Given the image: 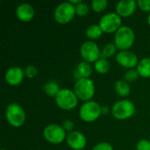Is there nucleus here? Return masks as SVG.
<instances>
[{"mask_svg": "<svg viewBox=\"0 0 150 150\" xmlns=\"http://www.w3.org/2000/svg\"><path fill=\"white\" fill-rule=\"evenodd\" d=\"M102 115L101 113V105L94 101L90 100L84 102L79 109V116L81 120L87 123H91L98 120Z\"/></svg>", "mask_w": 150, "mask_h": 150, "instance_id": "7", "label": "nucleus"}, {"mask_svg": "<svg viewBox=\"0 0 150 150\" xmlns=\"http://www.w3.org/2000/svg\"><path fill=\"white\" fill-rule=\"evenodd\" d=\"M136 150H150V141L142 139L136 144Z\"/></svg>", "mask_w": 150, "mask_h": 150, "instance_id": "28", "label": "nucleus"}, {"mask_svg": "<svg viewBox=\"0 0 150 150\" xmlns=\"http://www.w3.org/2000/svg\"><path fill=\"white\" fill-rule=\"evenodd\" d=\"M118 47H116V45L114 44V42H108L105 45L103 46V47L101 48V55L100 58H104V59H109L112 56H116V54H118Z\"/></svg>", "mask_w": 150, "mask_h": 150, "instance_id": "20", "label": "nucleus"}, {"mask_svg": "<svg viewBox=\"0 0 150 150\" xmlns=\"http://www.w3.org/2000/svg\"><path fill=\"white\" fill-rule=\"evenodd\" d=\"M63 129L69 134V133H71L74 131V127H75V124L74 122L71 120H65L62 124Z\"/></svg>", "mask_w": 150, "mask_h": 150, "instance_id": "30", "label": "nucleus"}, {"mask_svg": "<svg viewBox=\"0 0 150 150\" xmlns=\"http://www.w3.org/2000/svg\"><path fill=\"white\" fill-rule=\"evenodd\" d=\"M114 90L121 98H127L131 93V87L126 80H118L114 84Z\"/></svg>", "mask_w": 150, "mask_h": 150, "instance_id": "17", "label": "nucleus"}, {"mask_svg": "<svg viewBox=\"0 0 150 150\" xmlns=\"http://www.w3.org/2000/svg\"><path fill=\"white\" fill-rule=\"evenodd\" d=\"M137 8V1L121 0L116 4V13L121 18H128L135 12Z\"/></svg>", "mask_w": 150, "mask_h": 150, "instance_id": "14", "label": "nucleus"}, {"mask_svg": "<svg viewBox=\"0 0 150 150\" xmlns=\"http://www.w3.org/2000/svg\"><path fill=\"white\" fill-rule=\"evenodd\" d=\"M6 121L13 127H22L26 120V114L23 107L18 103H11L5 108Z\"/></svg>", "mask_w": 150, "mask_h": 150, "instance_id": "3", "label": "nucleus"}, {"mask_svg": "<svg viewBox=\"0 0 150 150\" xmlns=\"http://www.w3.org/2000/svg\"><path fill=\"white\" fill-rule=\"evenodd\" d=\"M137 5L142 11L150 13V0H138Z\"/></svg>", "mask_w": 150, "mask_h": 150, "instance_id": "29", "label": "nucleus"}, {"mask_svg": "<svg viewBox=\"0 0 150 150\" xmlns=\"http://www.w3.org/2000/svg\"><path fill=\"white\" fill-rule=\"evenodd\" d=\"M71 4H73L74 6H76V5H77L78 4H80L81 2H82V0H69V1Z\"/></svg>", "mask_w": 150, "mask_h": 150, "instance_id": "32", "label": "nucleus"}, {"mask_svg": "<svg viewBox=\"0 0 150 150\" xmlns=\"http://www.w3.org/2000/svg\"><path fill=\"white\" fill-rule=\"evenodd\" d=\"M66 142L73 150H83L87 144L86 136L80 131H73L67 134Z\"/></svg>", "mask_w": 150, "mask_h": 150, "instance_id": "12", "label": "nucleus"}, {"mask_svg": "<svg viewBox=\"0 0 150 150\" xmlns=\"http://www.w3.org/2000/svg\"><path fill=\"white\" fill-rule=\"evenodd\" d=\"M16 16L21 22H30L35 16L34 8L28 3H21L16 8Z\"/></svg>", "mask_w": 150, "mask_h": 150, "instance_id": "15", "label": "nucleus"}, {"mask_svg": "<svg viewBox=\"0 0 150 150\" xmlns=\"http://www.w3.org/2000/svg\"><path fill=\"white\" fill-rule=\"evenodd\" d=\"M136 112L134 104L128 99H120L114 103L112 108V116L118 120H126L134 115Z\"/></svg>", "mask_w": 150, "mask_h": 150, "instance_id": "5", "label": "nucleus"}, {"mask_svg": "<svg viewBox=\"0 0 150 150\" xmlns=\"http://www.w3.org/2000/svg\"><path fill=\"white\" fill-rule=\"evenodd\" d=\"M103 31L102 29L100 28L99 25L98 24H92V25H90L86 30H85V34H86V37L90 40H92L94 41L95 40H98L99 39L102 34H103Z\"/></svg>", "mask_w": 150, "mask_h": 150, "instance_id": "19", "label": "nucleus"}, {"mask_svg": "<svg viewBox=\"0 0 150 150\" xmlns=\"http://www.w3.org/2000/svg\"><path fill=\"white\" fill-rule=\"evenodd\" d=\"M91 74H92L91 64L84 61L80 62L74 71V76L76 80L81 78H90Z\"/></svg>", "mask_w": 150, "mask_h": 150, "instance_id": "16", "label": "nucleus"}, {"mask_svg": "<svg viewBox=\"0 0 150 150\" xmlns=\"http://www.w3.org/2000/svg\"><path fill=\"white\" fill-rule=\"evenodd\" d=\"M60 91V85L55 81H48L44 85V91L48 97L55 98Z\"/></svg>", "mask_w": 150, "mask_h": 150, "instance_id": "22", "label": "nucleus"}, {"mask_svg": "<svg viewBox=\"0 0 150 150\" xmlns=\"http://www.w3.org/2000/svg\"><path fill=\"white\" fill-rule=\"evenodd\" d=\"M55 103L59 108L64 111H71L77 106L78 98L75 91L69 88L61 89L57 96L54 98Z\"/></svg>", "mask_w": 150, "mask_h": 150, "instance_id": "4", "label": "nucleus"}, {"mask_svg": "<svg viewBox=\"0 0 150 150\" xmlns=\"http://www.w3.org/2000/svg\"><path fill=\"white\" fill-rule=\"evenodd\" d=\"M24 70H25V77H27L29 79L34 78L37 76V74H38V69L33 65H28V66H26Z\"/></svg>", "mask_w": 150, "mask_h": 150, "instance_id": "26", "label": "nucleus"}, {"mask_svg": "<svg viewBox=\"0 0 150 150\" xmlns=\"http://www.w3.org/2000/svg\"><path fill=\"white\" fill-rule=\"evenodd\" d=\"M80 55L83 61L89 63H95L100 58L101 49L96 42L87 40L80 47Z\"/></svg>", "mask_w": 150, "mask_h": 150, "instance_id": "10", "label": "nucleus"}, {"mask_svg": "<svg viewBox=\"0 0 150 150\" xmlns=\"http://www.w3.org/2000/svg\"><path fill=\"white\" fill-rule=\"evenodd\" d=\"M91 150H114L112 144L105 142H99L98 144H96Z\"/></svg>", "mask_w": 150, "mask_h": 150, "instance_id": "27", "label": "nucleus"}, {"mask_svg": "<svg viewBox=\"0 0 150 150\" xmlns=\"http://www.w3.org/2000/svg\"><path fill=\"white\" fill-rule=\"evenodd\" d=\"M108 6L107 0H93L91 3V7L95 12H103Z\"/></svg>", "mask_w": 150, "mask_h": 150, "instance_id": "23", "label": "nucleus"}, {"mask_svg": "<svg viewBox=\"0 0 150 150\" xmlns=\"http://www.w3.org/2000/svg\"><path fill=\"white\" fill-rule=\"evenodd\" d=\"M94 69L98 74H101V75L107 74L111 69V63L107 59L99 58L94 63Z\"/></svg>", "mask_w": 150, "mask_h": 150, "instance_id": "21", "label": "nucleus"}, {"mask_svg": "<svg viewBox=\"0 0 150 150\" xmlns=\"http://www.w3.org/2000/svg\"><path fill=\"white\" fill-rule=\"evenodd\" d=\"M73 91H75L79 100H82L83 102L92 100L96 91L94 81L91 78L78 79L75 83Z\"/></svg>", "mask_w": 150, "mask_h": 150, "instance_id": "2", "label": "nucleus"}, {"mask_svg": "<svg viewBox=\"0 0 150 150\" xmlns=\"http://www.w3.org/2000/svg\"><path fill=\"white\" fill-rule=\"evenodd\" d=\"M76 15V7L69 1L58 4L54 11V18L56 23L60 25L69 24L73 20Z\"/></svg>", "mask_w": 150, "mask_h": 150, "instance_id": "6", "label": "nucleus"}, {"mask_svg": "<svg viewBox=\"0 0 150 150\" xmlns=\"http://www.w3.org/2000/svg\"><path fill=\"white\" fill-rule=\"evenodd\" d=\"M98 25L103 33H115L122 26V19L116 12H108L101 17Z\"/></svg>", "mask_w": 150, "mask_h": 150, "instance_id": "9", "label": "nucleus"}, {"mask_svg": "<svg viewBox=\"0 0 150 150\" xmlns=\"http://www.w3.org/2000/svg\"><path fill=\"white\" fill-rule=\"evenodd\" d=\"M0 150H7V149H1Z\"/></svg>", "mask_w": 150, "mask_h": 150, "instance_id": "34", "label": "nucleus"}, {"mask_svg": "<svg viewBox=\"0 0 150 150\" xmlns=\"http://www.w3.org/2000/svg\"><path fill=\"white\" fill-rule=\"evenodd\" d=\"M136 69L142 78H150V57H145L142 59L137 67Z\"/></svg>", "mask_w": 150, "mask_h": 150, "instance_id": "18", "label": "nucleus"}, {"mask_svg": "<svg viewBox=\"0 0 150 150\" xmlns=\"http://www.w3.org/2000/svg\"><path fill=\"white\" fill-rule=\"evenodd\" d=\"M25 77V70L18 66L9 68L4 74V80L11 86L19 85Z\"/></svg>", "mask_w": 150, "mask_h": 150, "instance_id": "13", "label": "nucleus"}, {"mask_svg": "<svg viewBox=\"0 0 150 150\" xmlns=\"http://www.w3.org/2000/svg\"><path fill=\"white\" fill-rule=\"evenodd\" d=\"M135 33L134 30L127 25H122L114 33V44L120 51L129 50L134 44Z\"/></svg>", "mask_w": 150, "mask_h": 150, "instance_id": "1", "label": "nucleus"}, {"mask_svg": "<svg viewBox=\"0 0 150 150\" xmlns=\"http://www.w3.org/2000/svg\"><path fill=\"white\" fill-rule=\"evenodd\" d=\"M75 7H76V13L79 17H84L88 15L90 12V6L83 1L77 5H76Z\"/></svg>", "mask_w": 150, "mask_h": 150, "instance_id": "24", "label": "nucleus"}, {"mask_svg": "<svg viewBox=\"0 0 150 150\" xmlns=\"http://www.w3.org/2000/svg\"><path fill=\"white\" fill-rule=\"evenodd\" d=\"M110 112V108L108 105H102L101 106V113L102 115H106Z\"/></svg>", "mask_w": 150, "mask_h": 150, "instance_id": "31", "label": "nucleus"}, {"mask_svg": "<svg viewBox=\"0 0 150 150\" xmlns=\"http://www.w3.org/2000/svg\"><path fill=\"white\" fill-rule=\"evenodd\" d=\"M115 60L120 66L127 69H134L140 62L137 54L130 50L119 51L115 56Z\"/></svg>", "mask_w": 150, "mask_h": 150, "instance_id": "11", "label": "nucleus"}, {"mask_svg": "<svg viewBox=\"0 0 150 150\" xmlns=\"http://www.w3.org/2000/svg\"><path fill=\"white\" fill-rule=\"evenodd\" d=\"M140 77V75L137 71L136 69H127L124 75V80H126L127 83H133L135 82L138 78Z\"/></svg>", "mask_w": 150, "mask_h": 150, "instance_id": "25", "label": "nucleus"}, {"mask_svg": "<svg viewBox=\"0 0 150 150\" xmlns=\"http://www.w3.org/2000/svg\"><path fill=\"white\" fill-rule=\"evenodd\" d=\"M43 137L50 144L58 145L66 141L67 132L63 129L62 125L49 124L43 129Z\"/></svg>", "mask_w": 150, "mask_h": 150, "instance_id": "8", "label": "nucleus"}, {"mask_svg": "<svg viewBox=\"0 0 150 150\" xmlns=\"http://www.w3.org/2000/svg\"><path fill=\"white\" fill-rule=\"evenodd\" d=\"M147 21H148V24H149V25L150 26V13H149V15H148V18H147Z\"/></svg>", "mask_w": 150, "mask_h": 150, "instance_id": "33", "label": "nucleus"}]
</instances>
